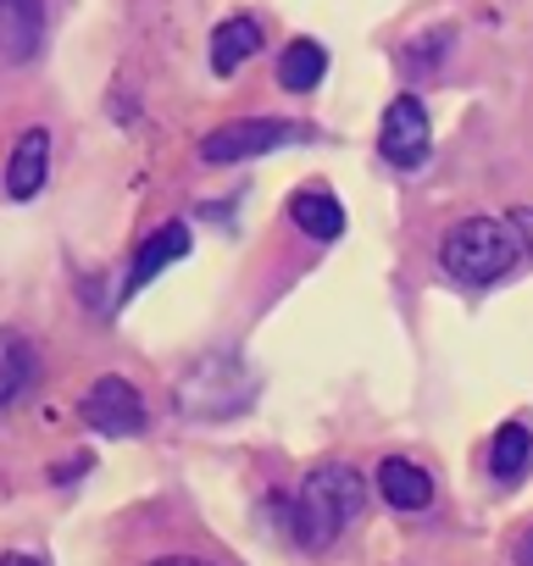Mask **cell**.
I'll list each match as a JSON object with an SVG mask.
<instances>
[{"label":"cell","mask_w":533,"mask_h":566,"mask_svg":"<svg viewBox=\"0 0 533 566\" xmlns=\"http://www.w3.org/2000/svg\"><path fill=\"white\" fill-rule=\"evenodd\" d=\"M362 505H367V478L345 461H323L295 483V494L279 511L301 549H328L345 538V527H356Z\"/></svg>","instance_id":"1"},{"label":"cell","mask_w":533,"mask_h":566,"mask_svg":"<svg viewBox=\"0 0 533 566\" xmlns=\"http://www.w3.org/2000/svg\"><path fill=\"white\" fill-rule=\"evenodd\" d=\"M439 261L456 283H467V290H483V283H500L516 261H527L511 217H467L445 233L439 244Z\"/></svg>","instance_id":"2"},{"label":"cell","mask_w":533,"mask_h":566,"mask_svg":"<svg viewBox=\"0 0 533 566\" xmlns=\"http://www.w3.org/2000/svg\"><path fill=\"white\" fill-rule=\"evenodd\" d=\"M255 389H261L255 367H250L239 350H217V356L195 361V367L178 378V395H173V400H178V411L195 417V422H228V417L250 411Z\"/></svg>","instance_id":"3"},{"label":"cell","mask_w":533,"mask_h":566,"mask_svg":"<svg viewBox=\"0 0 533 566\" xmlns=\"http://www.w3.org/2000/svg\"><path fill=\"white\" fill-rule=\"evenodd\" d=\"M295 139H306L301 123H284V117H239V123H222V128H211L200 139V161L233 167V161H255L266 150H284Z\"/></svg>","instance_id":"4"},{"label":"cell","mask_w":533,"mask_h":566,"mask_svg":"<svg viewBox=\"0 0 533 566\" xmlns=\"http://www.w3.org/2000/svg\"><path fill=\"white\" fill-rule=\"evenodd\" d=\"M378 150H384V161L400 167V172H411V167L428 161V150H433V128H428V112H422L417 95H395V101H389L384 128H378Z\"/></svg>","instance_id":"5"},{"label":"cell","mask_w":533,"mask_h":566,"mask_svg":"<svg viewBox=\"0 0 533 566\" xmlns=\"http://www.w3.org/2000/svg\"><path fill=\"white\" fill-rule=\"evenodd\" d=\"M84 422L101 439H134V433H145V400L128 378H95L84 395Z\"/></svg>","instance_id":"6"},{"label":"cell","mask_w":533,"mask_h":566,"mask_svg":"<svg viewBox=\"0 0 533 566\" xmlns=\"http://www.w3.org/2000/svg\"><path fill=\"white\" fill-rule=\"evenodd\" d=\"M45 45V0H0V62H34Z\"/></svg>","instance_id":"7"},{"label":"cell","mask_w":533,"mask_h":566,"mask_svg":"<svg viewBox=\"0 0 533 566\" xmlns=\"http://www.w3.org/2000/svg\"><path fill=\"white\" fill-rule=\"evenodd\" d=\"M189 255V228L184 222H167V228H156L145 244H139V255H134V266H128V277H123V295H139L150 277H161L173 261H184Z\"/></svg>","instance_id":"8"},{"label":"cell","mask_w":533,"mask_h":566,"mask_svg":"<svg viewBox=\"0 0 533 566\" xmlns=\"http://www.w3.org/2000/svg\"><path fill=\"white\" fill-rule=\"evenodd\" d=\"M45 172H51V134L45 128H29L7 161V195L12 200H34L45 189Z\"/></svg>","instance_id":"9"},{"label":"cell","mask_w":533,"mask_h":566,"mask_svg":"<svg viewBox=\"0 0 533 566\" xmlns=\"http://www.w3.org/2000/svg\"><path fill=\"white\" fill-rule=\"evenodd\" d=\"M34 378H40V356H34L29 334L0 328V411L18 406V400L34 389Z\"/></svg>","instance_id":"10"},{"label":"cell","mask_w":533,"mask_h":566,"mask_svg":"<svg viewBox=\"0 0 533 566\" xmlns=\"http://www.w3.org/2000/svg\"><path fill=\"white\" fill-rule=\"evenodd\" d=\"M378 494H384L395 511H428V505H433V478H428L417 461L389 455V461L378 467Z\"/></svg>","instance_id":"11"},{"label":"cell","mask_w":533,"mask_h":566,"mask_svg":"<svg viewBox=\"0 0 533 566\" xmlns=\"http://www.w3.org/2000/svg\"><path fill=\"white\" fill-rule=\"evenodd\" d=\"M261 51V23L255 18H222V29L211 34V73H239L250 56Z\"/></svg>","instance_id":"12"},{"label":"cell","mask_w":533,"mask_h":566,"mask_svg":"<svg viewBox=\"0 0 533 566\" xmlns=\"http://www.w3.org/2000/svg\"><path fill=\"white\" fill-rule=\"evenodd\" d=\"M290 217L306 239H339L345 233V206H339L334 189H301L290 200Z\"/></svg>","instance_id":"13"},{"label":"cell","mask_w":533,"mask_h":566,"mask_svg":"<svg viewBox=\"0 0 533 566\" xmlns=\"http://www.w3.org/2000/svg\"><path fill=\"white\" fill-rule=\"evenodd\" d=\"M527 467H533V428L527 422H500L494 439H489V478L516 483Z\"/></svg>","instance_id":"14"},{"label":"cell","mask_w":533,"mask_h":566,"mask_svg":"<svg viewBox=\"0 0 533 566\" xmlns=\"http://www.w3.org/2000/svg\"><path fill=\"white\" fill-rule=\"evenodd\" d=\"M323 73H328V51H323L317 40H290V45H284V56H279V84H284L290 95H312V90L323 84Z\"/></svg>","instance_id":"15"},{"label":"cell","mask_w":533,"mask_h":566,"mask_svg":"<svg viewBox=\"0 0 533 566\" xmlns=\"http://www.w3.org/2000/svg\"><path fill=\"white\" fill-rule=\"evenodd\" d=\"M511 217V228H516V239H522V250H527V261H533V206H516V211H505Z\"/></svg>","instance_id":"16"},{"label":"cell","mask_w":533,"mask_h":566,"mask_svg":"<svg viewBox=\"0 0 533 566\" xmlns=\"http://www.w3.org/2000/svg\"><path fill=\"white\" fill-rule=\"evenodd\" d=\"M150 566H217V560H200V555H161V560H150Z\"/></svg>","instance_id":"17"},{"label":"cell","mask_w":533,"mask_h":566,"mask_svg":"<svg viewBox=\"0 0 533 566\" xmlns=\"http://www.w3.org/2000/svg\"><path fill=\"white\" fill-rule=\"evenodd\" d=\"M0 566H45V560H34V555H23V549H12V555H0Z\"/></svg>","instance_id":"18"},{"label":"cell","mask_w":533,"mask_h":566,"mask_svg":"<svg viewBox=\"0 0 533 566\" xmlns=\"http://www.w3.org/2000/svg\"><path fill=\"white\" fill-rule=\"evenodd\" d=\"M516 566H533V533H527V538L516 544Z\"/></svg>","instance_id":"19"}]
</instances>
